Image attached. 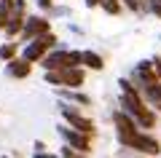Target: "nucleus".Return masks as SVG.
Listing matches in <instances>:
<instances>
[{
    "mask_svg": "<svg viewBox=\"0 0 161 158\" xmlns=\"http://www.w3.org/2000/svg\"><path fill=\"white\" fill-rule=\"evenodd\" d=\"M118 86H121V107H124V113H126L129 118H134L137 123H142V126H148V129H150V126L156 123V115L142 105L140 91L134 89L129 80H124V78H121Z\"/></svg>",
    "mask_w": 161,
    "mask_h": 158,
    "instance_id": "nucleus-1",
    "label": "nucleus"
},
{
    "mask_svg": "<svg viewBox=\"0 0 161 158\" xmlns=\"http://www.w3.org/2000/svg\"><path fill=\"white\" fill-rule=\"evenodd\" d=\"M134 80L140 83V91L145 94V99L156 110H161V83H158V78L153 73V62H140L134 67Z\"/></svg>",
    "mask_w": 161,
    "mask_h": 158,
    "instance_id": "nucleus-2",
    "label": "nucleus"
},
{
    "mask_svg": "<svg viewBox=\"0 0 161 158\" xmlns=\"http://www.w3.org/2000/svg\"><path fill=\"white\" fill-rule=\"evenodd\" d=\"M40 64L46 67V73H48V70L78 67V64H80V51H64V48H59V51H54V54H48V57H43Z\"/></svg>",
    "mask_w": 161,
    "mask_h": 158,
    "instance_id": "nucleus-3",
    "label": "nucleus"
},
{
    "mask_svg": "<svg viewBox=\"0 0 161 158\" xmlns=\"http://www.w3.org/2000/svg\"><path fill=\"white\" fill-rule=\"evenodd\" d=\"M51 46H57V38H54L51 32H43V35L32 38L27 46H24V51H22V59H24V62H38V59H43L46 48H51Z\"/></svg>",
    "mask_w": 161,
    "mask_h": 158,
    "instance_id": "nucleus-4",
    "label": "nucleus"
},
{
    "mask_svg": "<svg viewBox=\"0 0 161 158\" xmlns=\"http://www.w3.org/2000/svg\"><path fill=\"white\" fill-rule=\"evenodd\" d=\"M46 80H48V83H59V86H70V89H75V86L83 83V70H80V67L48 70V73H46Z\"/></svg>",
    "mask_w": 161,
    "mask_h": 158,
    "instance_id": "nucleus-5",
    "label": "nucleus"
},
{
    "mask_svg": "<svg viewBox=\"0 0 161 158\" xmlns=\"http://www.w3.org/2000/svg\"><path fill=\"white\" fill-rule=\"evenodd\" d=\"M121 142H124L126 147H134V150H140V153H148V155H156V153L161 150L158 142H156L153 137L140 134V131H134V134H129V137H121Z\"/></svg>",
    "mask_w": 161,
    "mask_h": 158,
    "instance_id": "nucleus-6",
    "label": "nucleus"
},
{
    "mask_svg": "<svg viewBox=\"0 0 161 158\" xmlns=\"http://www.w3.org/2000/svg\"><path fill=\"white\" fill-rule=\"evenodd\" d=\"M24 27V0H14V8L11 14H8V22H6V35L8 38H14V35H19Z\"/></svg>",
    "mask_w": 161,
    "mask_h": 158,
    "instance_id": "nucleus-7",
    "label": "nucleus"
},
{
    "mask_svg": "<svg viewBox=\"0 0 161 158\" xmlns=\"http://www.w3.org/2000/svg\"><path fill=\"white\" fill-rule=\"evenodd\" d=\"M43 32H48V19H43V16L24 19V27H22V38L24 40H32V38H38V35H43Z\"/></svg>",
    "mask_w": 161,
    "mask_h": 158,
    "instance_id": "nucleus-8",
    "label": "nucleus"
},
{
    "mask_svg": "<svg viewBox=\"0 0 161 158\" xmlns=\"http://www.w3.org/2000/svg\"><path fill=\"white\" fill-rule=\"evenodd\" d=\"M62 115H64V118H67L78 131H83V134H92V131H94V121H89L86 115H80L78 110H73V107H67V105H62Z\"/></svg>",
    "mask_w": 161,
    "mask_h": 158,
    "instance_id": "nucleus-9",
    "label": "nucleus"
},
{
    "mask_svg": "<svg viewBox=\"0 0 161 158\" xmlns=\"http://www.w3.org/2000/svg\"><path fill=\"white\" fill-rule=\"evenodd\" d=\"M59 134H62L73 147H78V150H89V137L83 134V131H75V129H70V126H59Z\"/></svg>",
    "mask_w": 161,
    "mask_h": 158,
    "instance_id": "nucleus-10",
    "label": "nucleus"
},
{
    "mask_svg": "<svg viewBox=\"0 0 161 158\" xmlns=\"http://www.w3.org/2000/svg\"><path fill=\"white\" fill-rule=\"evenodd\" d=\"M113 121H115V129H118V139H121V137H129V134H134V131H137L134 121L129 118L124 110H121V113H115V115H113Z\"/></svg>",
    "mask_w": 161,
    "mask_h": 158,
    "instance_id": "nucleus-11",
    "label": "nucleus"
},
{
    "mask_svg": "<svg viewBox=\"0 0 161 158\" xmlns=\"http://www.w3.org/2000/svg\"><path fill=\"white\" fill-rule=\"evenodd\" d=\"M6 73L11 75V78H27L30 75V62H24V59H8Z\"/></svg>",
    "mask_w": 161,
    "mask_h": 158,
    "instance_id": "nucleus-12",
    "label": "nucleus"
},
{
    "mask_svg": "<svg viewBox=\"0 0 161 158\" xmlns=\"http://www.w3.org/2000/svg\"><path fill=\"white\" fill-rule=\"evenodd\" d=\"M80 64H86V67H92V70H102L105 67L102 57L94 54V51H80Z\"/></svg>",
    "mask_w": 161,
    "mask_h": 158,
    "instance_id": "nucleus-13",
    "label": "nucleus"
},
{
    "mask_svg": "<svg viewBox=\"0 0 161 158\" xmlns=\"http://www.w3.org/2000/svg\"><path fill=\"white\" fill-rule=\"evenodd\" d=\"M11 8H14V0H0V30L6 27V22H8V14H11Z\"/></svg>",
    "mask_w": 161,
    "mask_h": 158,
    "instance_id": "nucleus-14",
    "label": "nucleus"
},
{
    "mask_svg": "<svg viewBox=\"0 0 161 158\" xmlns=\"http://www.w3.org/2000/svg\"><path fill=\"white\" fill-rule=\"evenodd\" d=\"M14 54H16V46L14 43H6V46H0V59H14Z\"/></svg>",
    "mask_w": 161,
    "mask_h": 158,
    "instance_id": "nucleus-15",
    "label": "nucleus"
},
{
    "mask_svg": "<svg viewBox=\"0 0 161 158\" xmlns=\"http://www.w3.org/2000/svg\"><path fill=\"white\" fill-rule=\"evenodd\" d=\"M99 6H102L108 14H118L121 11V3H118V0H99Z\"/></svg>",
    "mask_w": 161,
    "mask_h": 158,
    "instance_id": "nucleus-16",
    "label": "nucleus"
},
{
    "mask_svg": "<svg viewBox=\"0 0 161 158\" xmlns=\"http://www.w3.org/2000/svg\"><path fill=\"white\" fill-rule=\"evenodd\" d=\"M153 73H156V78H158V83H161V59L153 62Z\"/></svg>",
    "mask_w": 161,
    "mask_h": 158,
    "instance_id": "nucleus-17",
    "label": "nucleus"
},
{
    "mask_svg": "<svg viewBox=\"0 0 161 158\" xmlns=\"http://www.w3.org/2000/svg\"><path fill=\"white\" fill-rule=\"evenodd\" d=\"M124 3H126L132 11H140V0H124Z\"/></svg>",
    "mask_w": 161,
    "mask_h": 158,
    "instance_id": "nucleus-18",
    "label": "nucleus"
},
{
    "mask_svg": "<svg viewBox=\"0 0 161 158\" xmlns=\"http://www.w3.org/2000/svg\"><path fill=\"white\" fill-rule=\"evenodd\" d=\"M38 6L40 8H51V0H38Z\"/></svg>",
    "mask_w": 161,
    "mask_h": 158,
    "instance_id": "nucleus-19",
    "label": "nucleus"
},
{
    "mask_svg": "<svg viewBox=\"0 0 161 158\" xmlns=\"http://www.w3.org/2000/svg\"><path fill=\"white\" fill-rule=\"evenodd\" d=\"M35 158H59V155H48V153H35Z\"/></svg>",
    "mask_w": 161,
    "mask_h": 158,
    "instance_id": "nucleus-20",
    "label": "nucleus"
},
{
    "mask_svg": "<svg viewBox=\"0 0 161 158\" xmlns=\"http://www.w3.org/2000/svg\"><path fill=\"white\" fill-rule=\"evenodd\" d=\"M86 6H89V8H94V6H99V0H86Z\"/></svg>",
    "mask_w": 161,
    "mask_h": 158,
    "instance_id": "nucleus-21",
    "label": "nucleus"
}]
</instances>
